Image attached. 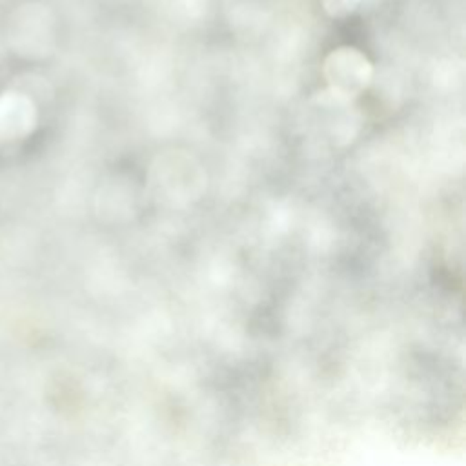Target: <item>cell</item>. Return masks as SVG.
<instances>
[{"instance_id":"cell-2","label":"cell","mask_w":466,"mask_h":466,"mask_svg":"<svg viewBox=\"0 0 466 466\" xmlns=\"http://www.w3.org/2000/svg\"><path fill=\"white\" fill-rule=\"evenodd\" d=\"M370 64L357 49H337L326 62V75L339 96H350L364 87L370 78Z\"/></svg>"},{"instance_id":"cell-1","label":"cell","mask_w":466,"mask_h":466,"mask_svg":"<svg viewBox=\"0 0 466 466\" xmlns=\"http://www.w3.org/2000/svg\"><path fill=\"white\" fill-rule=\"evenodd\" d=\"M38 122L33 98L18 89L0 93V151L11 149L31 137Z\"/></svg>"},{"instance_id":"cell-3","label":"cell","mask_w":466,"mask_h":466,"mask_svg":"<svg viewBox=\"0 0 466 466\" xmlns=\"http://www.w3.org/2000/svg\"><path fill=\"white\" fill-rule=\"evenodd\" d=\"M373 0H324L326 11L331 15H346L355 11L360 4H368Z\"/></svg>"}]
</instances>
